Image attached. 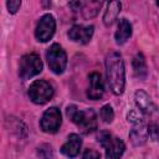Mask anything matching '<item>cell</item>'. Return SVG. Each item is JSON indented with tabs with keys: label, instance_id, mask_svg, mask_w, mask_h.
<instances>
[{
	"label": "cell",
	"instance_id": "obj_1",
	"mask_svg": "<svg viewBox=\"0 0 159 159\" xmlns=\"http://www.w3.org/2000/svg\"><path fill=\"white\" fill-rule=\"evenodd\" d=\"M106 76L111 91L119 96L124 92L125 71L122 56L118 52H111L106 57Z\"/></svg>",
	"mask_w": 159,
	"mask_h": 159
},
{
	"label": "cell",
	"instance_id": "obj_2",
	"mask_svg": "<svg viewBox=\"0 0 159 159\" xmlns=\"http://www.w3.org/2000/svg\"><path fill=\"white\" fill-rule=\"evenodd\" d=\"M67 117L81 129L82 133L88 134L97 128V117L93 109L80 111L75 104H71L66 109Z\"/></svg>",
	"mask_w": 159,
	"mask_h": 159
},
{
	"label": "cell",
	"instance_id": "obj_3",
	"mask_svg": "<svg viewBox=\"0 0 159 159\" xmlns=\"http://www.w3.org/2000/svg\"><path fill=\"white\" fill-rule=\"evenodd\" d=\"M97 139L106 149V159H120L125 150V145L119 138L113 137L107 130H103L98 134Z\"/></svg>",
	"mask_w": 159,
	"mask_h": 159
},
{
	"label": "cell",
	"instance_id": "obj_4",
	"mask_svg": "<svg viewBox=\"0 0 159 159\" xmlns=\"http://www.w3.org/2000/svg\"><path fill=\"white\" fill-rule=\"evenodd\" d=\"M46 60L48 63L50 70L56 73V75H61L67 66V56L65 50L58 45V43H52L47 52H46Z\"/></svg>",
	"mask_w": 159,
	"mask_h": 159
},
{
	"label": "cell",
	"instance_id": "obj_5",
	"mask_svg": "<svg viewBox=\"0 0 159 159\" xmlns=\"http://www.w3.org/2000/svg\"><path fill=\"white\" fill-rule=\"evenodd\" d=\"M29 97L36 104H43L48 102L53 96L52 86L45 80H36L29 87Z\"/></svg>",
	"mask_w": 159,
	"mask_h": 159
},
{
	"label": "cell",
	"instance_id": "obj_6",
	"mask_svg": "<svg viewBox=\"0 0 159 159\" xmlns=\"http://www.w3.org/2000/svg\"><path fill=\"white\" fill-rule=\"evenodd\" d=\"M42 71V61L39 55L29 53L21 57L19 63V76L22 80H29Z\"/></svg>",
	"mask_w": 159,
	"mask_h": 159
},
{
	"label": "cell",
	"instance_id": "obj_7",
	"mask_svg": "<svg viewBox=\"0 0 159 159\" xmlns=\"http://www.w3.org/2000/svg\"><path fill=\"white\" fill-rule=\"evenodd\" d=\"M134 99H135V103H137L139 111L144 116L149 117L150 119L159 118V108L152 101V98L149 97V94L147 92H144L143 89H138L134 94Z\"/></svg>",
	"mask_w": 159,
	"mask_h": 159
},
{
	"label": "cell",
	"instance_id": "obj_8",
	"mask_svg": "<svg viewBox=\"0 0 159 159\" xmlns=\"http://www.w3.org/2000/svg\"><path fill=\"white\" fill-rule=\"evenodd\" d=\"M61 122H62V118H61L60 109L56 107H50L42 114L40 120V127L46 133H56L61 125Z\"/></svg>",
	"mask_w": 159,
	"mask_h": 159
},
{
	"label": "cell",
	"instance_id": "obj_9",
	"mask_svg": "<svg viewBox=\"0 0 159 159\" xmlns=\"http://www.w3.org/2000/svg\"><path fill=\"white\" fill-rule=\"evenodd\" d=\"M56 30V21L55 17L51 14H45L37 22L36 26V31H35V36L39 41L41 42H46L48 41Z\"/></svg>",
	"mask_w": 159,
	"mask_h": 159
},
{
	"label": "cell",
	"instance_id": "obj_10",
	"mask_svg": "<svg viewBox=\"0 0 159 159\" xmlns=\"http://www.w3.org/2000/svg\"><path fill=\"white\" fill-rule=\"evenodd\" d=\"M104 93V84L102 76L98 72H92L88 76V89L87 97L89 99H99Z\"/></svg>",
	"mask_w": 159,
	"mask_h": 159
},
{
	"label": "cell",
	"instance_id": "obj_11",
	"mask_svg": "<svg viewBox=\"0 0 159 159\" xmlns=\"http://www.w3.org/2000/svg\"><path fill=\"white\" fill-rule=\"evenodd\" d=\"M94 27L92 25L89 26H83V25H75L70 29L68 31V37L70 40L78 42V43H87L93 36Z\"/></svg>",
	"mask_w": 159,
	"mask_h": 159
},
{
	"label": "cell",
	"instance_id": "obj_12",
	"mask_svg": "<svg viewBox=\"0 0 159 159\" xmlns=\"http://www.w3.org/2000/svg\"><path fill=\"white\" fill-rule=\"evenodd\" d=\"M81 144H82L81 138H80L77 134L72 133V134L68 135L66 143L62 145V148H61V153L65 154L66 157L73 158V157H76V155L80 153Z\"/></svg>",
	"mask_w": 159,
	"mask_h": 159
},
{
	"label": "cell",
	"instance_id": "obj_13",
	"mask_svg": "<svg viewBox=\"0 0 159 159\" xmlns=\"http://www.w3.org/2000/svg\"><path fill=\"white\" fill-rule=\"evenodd\" d=\"M130 36H132V25L127 19H120L118 21V27L114 34L116 42L118 45H123L129 40Z\"/></svg>",
	"mask_w": 159,
	"mask_h": 159
},
{
	"label": "cell",
	"instance_id": "obj_14",
	"mask_svg": "<svg viewBox=\"0 0 159 159\" xmlns=\"http://www.w3.org/2000/svg\"><path fill=\"white\" fill-rule=\"evenodd\" d=\"M147 130L144 128V123L133 124V128L129 133V139L134 145H142L147 142Z\"/></svg>",
	"mask_w": 159,
	"mask_h": 159
},
{
	"label": "cell",
	"instance_id": "obj_15",
	"mask_svg": "<svg viewBox=\"0 0 159 159\" xmlns=\"http://www.w3.org/2000/svg\"><path fill=\"white\" fill-rule=\"evenodd\" d=\"M122 4L119 1H111L107 4V9L103 15V22L106 26H109L113 24V21L117 19L119 11H120Z\"/></svg>",
	"mask_w": 159,
	"mask_h": 159
},
{
	"label": "cell",
	"instance_id": "obj_16",
	"mask_svg": "<svg viewBox=\"0 0 159 159\" xmlns=\"http://www.w3.org/2000/svg\"><path fill=\"white\" fill-rule=\"evenodd\" d=\"M133 71H134V76L139 80H144L147 77V63H145V58L142 53H137L133 58Z\"/></svg>",
	"mask_w": 159,
	"mask_h": 159
},
{
	"label": "cell",
	"instance_id": "obj_17",
	"mask_svg": "<svg viewBox=\"0 0 159 159\" xmlns=\"http://www.w3.org/2000/svg\"><path fill=\"white\" fill-rule=\"evenodd\" d=\"M101 118L103 119L104 123H111L114 118V112L113 108L109 104H106L101 108Z\"/></svg>",
	"mask_w": 159,
	"mask_h": 159
},
{
	"label": "cell",
	"instance_id": "obj_18",
	"mask_svg": "<svg viewBox=\"0 0 159 159\" xmlns=\"http://www.w3.org/2000/svg\"><path fill=\"white\" fill-rule=\"evenodd\" d=\"M37 154L42 159H51L52 158V148L48 144H41L37 148Z\"/></svg>",
	"mask_w": 159,
	"mask_h": 159
},
{
	"label": "cell",
	"instance_id": "obj_19",
	"mask_svg": "<svg viewBox=\"0 0 159 159\" xmlns=\"http://www.w3.org/2000/svg\"><path fill=\"white\" fill-rule=\"evenodd\" d=\"M147 133L153 142H157L159 139V125L155 123H150L147 127Z\"/></svg>",
	"mask_w": 159,
	"mask_h": 159
},
{
	"label": "cell",
	"instance_id": "obj_20",
	"mask_svg": "<svg viewBox=\"0 0 159 159\" xmlns=\"http://www.w3.org/2000/svg\"><path fill=\"white\" fill-rule=\"evenodd\" d=\"M127 119H128V122L132 123V124H140V123H144L142 116H140L137 111H130V112L128 113V116H127Z\"/></svg>",
	"mask_w": 159,
	"mask_h": 159
},
{
	"label": "cell",
	"instance_id": "obj_21",
	"mask_svg": "<svg viewBox=\"0 0 159 159\" xmlns=\"http://www.w3.org/2000/svg\"><path fill=\"white\" fill-rule=\"evenodd\" d=\"M6 6H7L9 12L15 14L19 10V7L21 6V1H19V0H10V1L6 2Z\"/></svg>",
	"mask_w": 159,
	"mask_h": 159
},
{
	"label": "cell",
	"instance_id": "obj_22",
	"mask_svg": "<svg viewBox=\"0 0 159 159\" xmlns=\"http://www.w3.org/2000/svg\"><path fill=\"white\" fill-rule=\"evenodd\" d=\"M99 158H101L99 153L94 149H86L82 155V159H99Z\"/></svg>",
	"mask_w": 159,
	"mask_h": 159
},
{
	"label": "cell",
	"instance_id": "obj_23",
	"mask_svg": "<svg viewBox=\"0 0 159 159\" xmlns=\"http://www.w3.org/2000/svg\"><path fill=\"white\" fill-rule=\"evenodd\" d=\"M157 5H158V6H159V1H157Z\"/></svg>",
	"mask_w": 159,
	"mask_h": 159
}]
</instances>
